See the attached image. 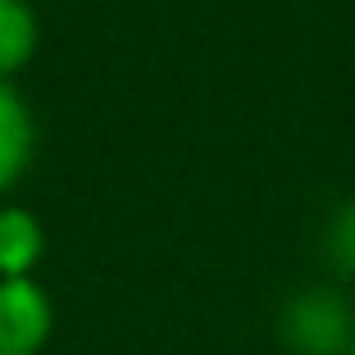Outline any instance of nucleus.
I'll return each mask as SVG.
<instances>
[{"label": "nucleus", "instance_id": "nucleus-6", "mask_svg": "<svg viewBox=\"0 0 355 355\" xmlns=\"http://www.w3.org/2000/svg\"><path fill=\"white\" fill-rule=\"evenodd\" d=\"M328 251H333V260L342 264L346 273H355V205H346L342 214H337L333 237H328Z\"/></svg>", "mask_w": 355, "mask_h": 355}, {"label": "nucleus", "instance_id": "nucleus-3", "mask_svg": "<svg viewBox=\"0 0 355 355\" xmlns=\"http://www.w3.org/2000/svg\"><path fill=\"white\" fill-rule=\"evenodd\" d=\"M37 255H42V223L28 209H0V273L28 278Z\"/></svg>", "mask_w": 355, "mask_h": 355}, {"label": "nucleus", "instance_id": "nucleus-4", "mask_svg": "<svg viewBox=\"0 0 355 355\" xmlns=\"http://www.w3.org/2000/svg\"><path fill=\"white\" fill-rule=\"evenodd\" d=\"M32 150V119L23 101L10 92V83H0V187H10L19 168L28 164Z\"/></svg>", "mask_w": 355, "mask_h": 355}, {"label": "nucleus", "instance_id": "nucleus-2", "mask_svg": "<svg viewBox=\"0 0 355 355\" xmlns=\"http://www.w3.org/2000/svg\"><path fill=\"white\" fill-rule=\"evenodd\" d=\"M287 342L301 355H337L351 346V314L342 296L333 292H305L287 310Z\"/></svg>", "mask_w": 355, "mask_h": 355}, {"label": "nucleus", "instance_id": "nucleus-1", "mask_svg": "<svg viewBox=\"0 0 355 355\" xmlns=\"http://www.w3.org/2000/svg\"><path fill=\"white\" fill-rule=\"evenodd\" d=\"M51 333V301L32 278L0 282V355H37Z\"/></svg>", "mask_w": 355, "mask_h": 355}, {"label": "nucleus", "instance_id": "nucleus-5", "mask_svg": "<svg viewBox=\"0 0 355 355\" xmlns=\"http://www.w3.org/2000/svg\"><path fill=\"white\" fill-rule=\"evenodd\" d=\"M37 46V19L28 0H0V83L23 69Z\"/></svg>", "mask_w": 355, "mask_h": 355}, {"label": "nucleus", "instance_id": "nucleus-7", "mask_svg": "<svg viewBox=\"0 0 355 355\" xmlns=\"http://www.w3.org/2000/svg\"><path fill=\"white\" fill-rule=\"evenodd\" d=\"M351 355H355V337H351Z\"/></svg>", "mask_w": 355, "mask_h": 355}]
</instances>
